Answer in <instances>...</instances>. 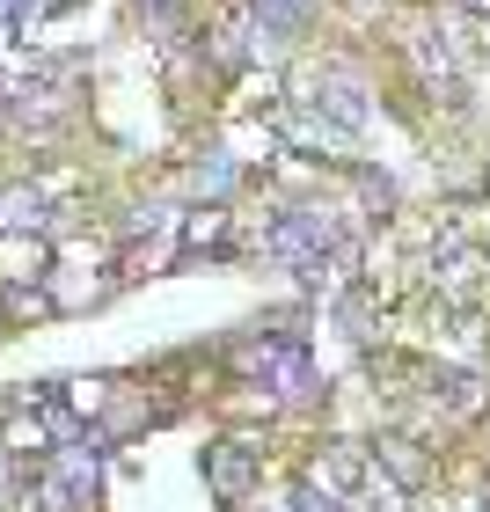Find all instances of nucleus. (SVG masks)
<instances>
[{"instance_id": "nucleus-1", "label": "nucleus", "mask_w": 490, "mask_h": 512, "mask_svg": "<svg viewBox=\"0 0 490 512\" xmlns=\"http://www.w3.org/2000/svg\"><path fill=\"white\" fill-rule=\"evenodd\" d=\"M271 256L286 271H300V278H322V271H337L352 249H344L337 220L322 213V205H300V213H286V220L271 227Z\"/></svg>"}, {"instance_id": "nucleus-2", "label": "nucleus", "mask_w": 490, "mask_h": 512, "mask_svg": "<svg viewBox=\"0 0 490 512\" xmlns=\"http://www.w3.org/2000/svg\"><path fill=\"white\" fill-rule=\"evenodd\" d=\"M96 476H103L96 432H74V439H59V447L44 454V476H37V491L52 498V505H88V498H96Z\"/></svg>"}, {"instance_id": "nucleus-3", "label": "nucleus", "mask_w": 490, "mask_h": 512, "mask_svg": "<svg viewBox=\"0 0 490 512\" xmlns=\"http://www.w3.org/2000/svg\"><path fill=\"white\" fill-rule=\"evenodd\" d=\"M235 366H242L249 381L278 388V395H308V344H300L293 330H278V337H249L242 352H235Z\"/></svg>"}, {"instance_id": "nucleus-4", "label": "nucleus", "mask_w": 490, "mask_h": 512, "mask_svg": "<svg viewBox=\"0 0 490 512\" xmlns=\"http://www.w3.org/2000/svg\"><path fill=\"white\" fill-rule=\"evenodd\" d=\"M315 110H322V118H330V125H344V132H366V118H373L366 88H359V81H344V74L315 88Z\"/></svg>"}, {"instance_id": "nucleus-5", "label": "nucleus", "mask_w": 490, "mask_h": 512, "mask_svg": "<svg viewBox=\"0 0 490 512\" xmlns=\"http://www.w3.org/2000/svg\"><path fill=\"white\" fill-rule=\"evenodd\" d=\"M205 476H213V491H220V498H242L249 483H256V454L227 439V447H213V461H205Z\"/></svg>"}, {"instance_id": "nucleus-6", "label": "nucleus", "mask_w": 490, "mask_h": 512, "mask_svg": "<svg viewBox=\"0 0 490 512\" xmlns=\"http://www.w3.org/2000/svg\"><path fill=\"white\" fill-rule=\"evenodd\" d=\"M256 8V37H271V44H286L300 22L315 15V0H249Z\"/></svg>"}, {"instance_id": "nucleus-7", "label": "nucleus", "mask_w": 490, "mask_h": 512, "mask_svg": "<svg viewBox=\"0 0 490 512\" xmlns=\"http://www.w3.org/2000/svg\"><path fill=\"white\" fill-rule=\"evenodd\" d=\"M22 227H44V191H30V183L0 191V235H22Z\"/></svg>"}, {"instance_id": "nucleus-8", "label": "nucleus", "mask_w": 490, "mask_h": 512, "mask_svg": "<svg viewBox=\"0 0 490 512\" xmlns=\"http://www.w3.org/2000/svg\"><path fill=\"white\" fill-rule=\"evenodd\" d=\"M315 483H322L330 498H344V491H359V483H366V461H359V454H322V461H315Z\"/></svg>"}, {"instance_id": "nucleus-9", "label": "nucleus", "mask_w": 490, "mask_h": 512, "mask_svg": "<svg viewBox=\"0 0 490 512\" xmlns=\"http://www.w3.org/2000/svg\"><path fill=\"white\" fill-rule=\"evenodd\" d=\"M278 512H344V498H330L322 483H300V491H293L286 505H278Z\"/></svg>"}, {"instance_id": "nucleus-10", "label": "nucleus", "mask_w": 490, "mask_h": 512, "mask_svg": "<svg viewBox=\"0 0 490 512\" xmlns=\"http://www.w3.org/2000/svg\"><path fill=\"white\" fill-rule=\"evenodd\" d=\"M227 183H235V161H227V154H213V161H205V169H198V191H227Z\"/></svg>"}, {"instance_id": "nucleus-11", "label": "nucleus", "mask_w": 490, "mask_h": 512, "mask_svg": "<svg viewBox=\"0 0 490 512\" xmlns=\"http://www.w3.org/2000/svg\"><path fill=\"white\" fill-rule=\"evenodd\" d=\"M44 8V0H0V37H8V30H22V22H30Z\"/></svg>"}, {"instance_id": "nucleus-12", "label": "nucleus", "mask_w": 490, "mask_h": 512, "mask_svg": "<svg viewBox=\"0 0 490 512\" xmlns=\"http://www.w3.org/2000/svg\"><path fill=\"white\" fill-rule=\"evenodd\" d=\"M388 454V469H395V483H417V454H403V447H381Z\"/></svg>"}, {"instance_id": "nucleus-13", "label": "nucleus", "mask_w": 490, "mask_h": 512, "mask_svg": "<svg viewBox=\"0 0 490 512\" xmlns=\"http://www.w3.org/2000/svg\"><path fill=\"white\" fill-rule=\"evenodd\" d=\"M0 96H8V81H0Z\"/></svg>"}, {"instance_id": "nucleus-14", "label": "nucleus", "mask_w": 490, "mask_h": 512, "mask_svg": "<svg viewBox=\"0 0 490 512\" xmlns=\"http://www.w3.org/2000/svg\"><path fill=\"white\" fill-rule=\"evenodd\" d=\"M476 8H490V0H476Z\"/></svg>"}]
</instances>
